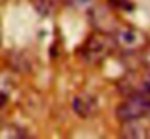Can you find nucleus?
Wrapping results in <instances>:
<instances>
[{
  "label": "nucleus",
  "mask_w": 150,
  "mask_h": 139,
  "mask_svg": "<svg viewBox=\"0 0 150 139\" xmlns=\"http://www.w3.org/2000/svg\"><path fill=\"white\" fill-rule=\"evenodd\" d=\"M116 48L113 36L107 32H94L84 41L81 45V57L87 63H102L107 57H110L111 52Z\"/></svg>",
  "instance_id": "obj_1"
},
{
  "label": "nucleus",
  "mask_w": 150,
  "mask_h": 139,
  "mask_svg": "<svg viewBox=\"0 0 150 139\" xmlns=\"http://www.w3.org/2000/svg\"><path fill=\"white\" fill-rule=\"evenodd\" d=\"M150 112V96L149 94H129L124 102L116 107V118L123 123L140 120Z\"/></svg>",
  "instance_id": "obj_2"
},
{
  "label": "nucleus",
  "mask_w": 150,
  "mask_h": 139,
  "mask_svg": "<svg viewBox=\"0 0 150 139\" xmlns=\"http://www.w3.org/2000/svg\"><path fill=\"white\" fill-rule=\"evenodd\" d=\"M116 48L126 52V53H136L140 52L147 45V36L140 29L134 26H118L113 34Z\"/></svg>",
  "instance_id": "obj_3"
},
{
  "label": "nucleus",
  "mask_w": 150,
  "mask_h": 139,
  "mask_svg": "<svg viewBox=\"0 0 150 139\" xmlns=\"http://www.w3.org/2000/svg\"><path fill=\"white\" fill-rule=\"evenodd\" d=\"M73 108L79 116L87 118V116H92L97 113V100L91 94L81 92L73 99Z\"/></svg>",
  "instance_id": "obj_4"
},
{
  "label": "nucleus",
  "mask_w": 150,
  "mask_h": 139,
  "mask_svg": "<svg viewBox=\"0 0 150 139\" xmlns=\"http://www.w3.org/2000/svg\"><path fill=\"white\" fill-rule=\"evenodd\" d=\"M10 92H11V81L4 73V70H0V107L8 100Z\"/></svg>",
  "instance_id": "obj_5"
},
{
  "label": "nucleus",
  "mask_w": 150,
  "mask_h": 139,
  "mask_svg": "<svg viewBox=\"0 0 150 139\" xmlns=\"http://www.w3.org/2000/svg\"><path fill=\"white\" fill-rule=\"evenodd\" d=\"M110 5L118 10H127V11L132 10V6H134L131 0H110Z\"/></svg>",
  "instance_id": "obj_6"
},
{
  "label": "nucleus",
  "mask_w": 150,
  "mask_h": 139,
  "mask_svg": "<svg viewBox=\"0 0 150 139\" xmlns=\"http://www.w3.org/2000/svg\"><path fill=\"white\" fill-rule=\"evenodd\" d=\"M139 53L142 55V65H144V66H145L147 70L150 71V45L147 44L145 47H144L142 50L139 52Z\"/></svg>",
  "instance_id": "obj_7"
},
{
  "label": "nucleus",
  "mask_w": 150,
  "mask_h": 139,
  "mask_svg": "<svg viewBox=\"0 0 150 139\" xmlns=\"http://www.w3.org/2000/svg\"><path fill=\"white\" fill-rule=\"evenodd\" d=\"M79 2H87V0H79Z\"/></svg>",
  "instance_id": "obj_8"
}]
</instances>
